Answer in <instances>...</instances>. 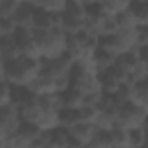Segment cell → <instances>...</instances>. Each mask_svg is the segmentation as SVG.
<instances>
[{
    "label": "cell",
    "mask_w": 148,
    "mask_h": 148,
    "mask_svg": "<svg viewBox=\"0 0 148 148\" xmlns=\"http://www.w3.org/2000/svg\"><path fill=\"white\" fill-rule=\"evenodd\" d=\"M42 71V58L18 56L12 59H2V80H9L12 86H30Z\"/></svg>",
    "instance_id": "cell-1"
},
{
    "label": "cell",
    "mask_w": 148,
    "mask_h": 148,
    "mask_svg": "<svg viewBox=\"0 0 148 148\" xmlns=\"http://www.w3.org/2000/svg\"><path fill=\"white\" fill-rule=\"evenodd\" d=\"M75 59H73L68 52L58 56V58H51V59H42V71L40 75L51 79L56 82L58 91H64L66 87H70V75L75 66Z\"/></svg>",
    "instance_id": "cell-2"
},
{
    "label": "cell",
    "mask_w": 148,
    "mask_h": 148,
    "mask_svg": "<svg viewBox=\"0 0 148 148\" xmlns=\"http://www.w3.org/2000/svg\"><path fill=\"white\" fill-rule=\"evenodd\" d=\"M33 32H35V38H37L42 59L58 58V56H61V54L66 52L68 35L63 32V28H54V30L33 28Z\"/></svg>",
    "instance_id": "cell-3"
},
{
    "label": "cell",
    "mask_w": 148,
    "mask_h": 148,
    "mask_svg": "<svg viewBox=\"0 0 148 148\" xmlns=\"http://www.w3.org/2000/svg\"><path fill=\"white\" fill-rule=\"evenodd\" d=\"M63 16V32L66 35H73L77 32H82L86 28V21H87V7L77 0H68L66 7L61 12Z\"/></svg>",
    "instance_id": "cell-4"
},
{
    "label": "cell",
    "mask_w": 148,
    "mask_h": 148,
    "mask_svg": "<svg viewBox=\"0 0 148 148\" xmlns=\"http://www.w3.org/2000/svg\"><path fill=\"white\" fill-rule=\"evenodd\" d=\"M99 44L113 51L117 56L138 47V28L134 30H117L112 35L99 37Z\"/></svg>",
    "instance_id": "cell-5"
},
{
    "label": "cell",
    "mask_w": 148,
    "mask_h": 148,
    "mask_svg": "<svg viewBox=\"0 0 148 148\" xmlns=\"http://www.w3.org/2000/svg\"><path fill=\"white\" fill-rule=\"evenodd\" d=\"M146 115H148V112L143 106H139L136 101L129 99L120 106V110L117 113V119H115V125H120L124 129L141 127L145 124Z\"/></svg>",
    "instance_id": "cell-6"
},
{
    "label": "cell",
    "mask_w": 148,
    "mask_h": 148,
    "mask_svg": "<svg viewBox=\"0 0 148 148\" xmlns=\"http://www.w3.org/2000/svg\"><path fill=\"white\" fill-rule=\"evenodd\" d=\"M21 122H23L21 110L14 103L0 106V139H5V138L12 136L19 129Z\"/></svg>",
    "instance_id": "cell-7"
},
{
    "label": "cell",
    "mask_w": 148,
    "mask_h": 148,
    "mask_svg": "<svg viewBox=\"0 0 148 148\" xmlns=\"http://www.w3.org/2000/svg\"><path fill=\"white\" fill-rule=\"evenodd\" d=\"M96 124L92 122H80L68 129L70 132V146H91L96 136Z\"/></svg>",
    "instance_id": "cell-8"
},
{
    "label": "cell",
    "mask_w": 148,
    "mask_h": 148,
    "mask_svg": "<svg viewBox=\"0 0 148 148\" xmlns=\"http://www.w3.org/2000/svg\"><path fill=\"white\" fill-rule=\"evenodd\" d=\"M12 37H14L21 54L32 56V58H40V49H38L33 28H18Z\"/></svg>",
    "instance_id": "cell-9"
},
{
    "label": "cell",
    "mask_w": 148,
    "mask_h": 148,
    "mask_svg": "<svg viewBox=\"0 0 148 148\" xmlns=\"http://www.w3.org/2000/svg\"><path fill=\"white\" fill-rule=\"evenodd\" d=\"M61 25H63L61 12H54V11H45V9L35 7V28L54 30V28H61Z\"/></svg>",
    "instance_id": "cell-10"
},
{
    "label": "cell",
    "mask_w": 148,
    "mask_h": 148,
    "mask_svg": "<svg viewBox=\"0 0 148 148\" xmlns=\"http://www.w3.org/2000/svg\"><path fill=\"white\" fill-rule=\"evenodd\" d=\"M115 61H117V54L113 51H110L108 47L101 45V44L94 49V52L91 56V64H92V68L98 73L103 71V70H106V68H110Z\"/></svg>",
    "instance_id": "cell-11"
},
{
    "label": "cell",
    "mask_w": 148,
    "mask_h": 148,
    "mask_svg": "<svg viewBox=\"0 0 148 148\" xmlns=\"http://www.w3.org/2000/svg\"><path fill=\"white\" fill-rule=\"evenodd\" d=\"M18 28H35V5L33 4H21L12 16Z\"/></svg>",
    "instance_id": "cell-12"
},
{
    "label": "cell",
    "mask_w": 148,
    "mask_h": 148,
    "mask_svg": "<svg viewBox=\"0 0 148 148\" xmlns=\"http://www.w3.org/2000/svg\"><path fill=\"white\" fill-rule=\"evenodd\" d=\"M84 122V113H82V108H61L59 110V125L70 129L73 125H77Z\"/></svg>",
    "instance_id": "cell-13"
},
{
    "label": "cell",
    "mask_w": 148,
    "mask_h": 148,
    "mask_svg": "<svg viewBox=\"0 0 148 148\" xmlns=\"http://www.w3.org/2000/svg\"><path fill=\"white\" fill-rule=\"evenodd\" d=\"M61 96V105L63 108H82L84 106V94L79 92L73 87H66L64 91H59Z\"/></svg>",
    "instance_id": "cell-14"
},
{
    "label": "cell",
    "mask_w": 148,
    "mask_h": 148,
    "mask_svg": "<svg viewBox=\"0 0 148 148\" xmlns=\"http://www.w3.org/2000/svg\"><path fill=\"white\" fill-rule=\"evenodd\" d=\"M64 148L70 146V132L66 127L58 125L49 131V148Z\"/></svg>",
    "instance_id": "cell-15"
},
{
    "label": "cell",
    "mask_w": 148,
    "mask_h": 148,
    "mask_svg": "<svg viewBox=\"0 0 148 148\" xmlns=\"http://www.w3.org/2000/svg\"><path fill=\"white\" fill-rule=\"evenodd\" d=\"M132 101H136L148 112V77L136 80L132 84Z\"/></svg>",
    "instance_id": "cell-16"
},
{
    "label": "cell",
    "mask_w": 148,
    "mask_h": 148,
    "mask_svg": "<svg viewBox=\"0 0 148 148\" xmlns=\"http://www.w3.org/2000/svg\"><path fill=\"white\" fill-rule=\"evenodd\" d=\"M21 56V51L14 40L12 35H5V37H0V58L2 59H12Z\"/></svg>",
    "instance_id": "cell-17"
},
{
    "label": "cell",
    "mask_w": 148,
    "mask_h": 148,
    "mask_svg": "<svg viewBox=\"0 0 148 148\" xmlns=\"http://www.w3.org/2000/svg\"><path fill=\"white\" fill-rule=\"evenodd\" d=\"M110 136H112V146H117V148L131 146L129 129H124V127H120V125H113V127L110 129Z\"/></svg>",
    "instance_id": "cell-18"
},
{
    "label": "cell",
    "mask_w": 148,
    "mask_h": 148,
    "mask_svg": "<svg viewBox=\"0 0 148 148\" xmlns=\"http://www.w3.org/2000/svg\"><path fill=\"white\" fill-rule=\"evenodd\" d=\"M129 9L134 14L136 21H138V26L148 25V0H134Z\"/></svg>",
    "instance_id": "cell-19"
},
{
    "label": "cell",
    "mask_w": 148,
    "mask_h": 148,
    "mask_svg": "<svg viewBox=\"0 0 148 148\" xmlns=\"http://www.w3.org/2000/svg\"><path fill=\"white\" fill-rule=\"evenodd\" d=\"M115 21H117L119 30H134V28H138V21H136L134 14L131 12V9H125V11L115 14Z\"/></svg>",
    "instance_id": "cell-20"
},
{
    "label": "cell",
    "mask_w": 148,
    "mask_h": 148,
    "mask_svg": "<svg viewBox=\"0 0 148 148\" xmlns=\"http://www.w3.org/2000/svg\"><path fill=\"white\" fill-rule=\"evenodd\" d=\"M68 0H33V5L38 9H45V11H54V12H63V9L66 7Z\"/></svg>",
    "instance_id": "cell-21"
},
{
    "label": "cell",
    "mask_w": 148,
    "mask_h": 148,
    "mask_svg": "<svg viewBox=\"0 0 148 148\" xmlns=\"http://www.w3.org/2000/svg\"><path fill=\"white\" fill-rule=\"evenodd\" d=\"M132 2H134V0H105L103 5H105V9H106L108 14H113L115 16V14L129 9Z\"/></svg>",
    "instance_id": "cell-22"
},
{
    "label": "cell",
    "mask_w": 148,
    "mask_h": 148,
    "mask_svg": "<svg viewBox=\"0 0 148 148\" xmlns=\"http://www.w3.org/2000/svg\"><path fill=\"white\" fill-rule=\"evenodd\" d=\"M19 5V0H0V18H12Z\"/></svg>",
    "instance_id": "cell-23"
},
{
    "label": "cell",
    "mask_w": 148,
    "mask_h": 148,
    "mask_svg": "<svg viewBox=\"0 0 148 148\" xmlns=\"http://www.w3.org/2000/svg\"><path fill=\"white\" fill-rule=\"evenodd\" d=\"M12 103V84L9 80L0 82V106Z\"/></svg>",
    "instance_id": "cell-24"
},
{
    "label": "cell",
    "mask_w": 148,
    "mask_h": 148,
    "mask_svg": "<svg viewBox=\"0 0 148 148\" xmlns=\"http://www.w3.org/2000/svg\"><path fill=\"white\" fill-rule=\"evenodd\" d=\"M129 138H131V146H145L146 141V131L145 127H134L129 129Z\"/></svg>",
    "instance_id": "cell-25"
},
{
    "label": "cell",
    "mask_w": 148,
    "mask_h": 148,
    "mask_svg": "<svg viewBox=\"0 0 148 148\" xmlns=\"http://www.w3.org/2000/svg\"><path fill=\"white\" fill-rule=\"evenodd\" d=\"M16 30H18V26L12 18H0V37L14 35Z\"/></svg>",
    "instance_id": "cell-26"
},
{
    "label": "cell",
    "mask_w": 148,
    "mask_h": 148,
    "mask_svg": "<svg viewBox=\"0 0 148 148\" xmlns=\"http://www.w3.org/2000/svg\"><path fill=\"white\" fill-rule=\"evenodd\" d=\"M148 45V25L138 26V47Z\"/></svg>",
    "instance_id": "cell-27"
},
{
    "label": "cell",
    "mask_w": 148,
    "mask_h": 148,
    "mask_svg": "<svg viewBox=\"0 0 148 148\" xmlns=\"http://www.w3.org/2000/svg\"><path fill=\"white\" fill-rule=\"evenodd\" d=\"M77 2H80L84 5H89V4H96V2H105V0H77Z\"/></svg>",
    "instance_id": "cell-28"
},
{
    "label": "cell",
    "mask_w": 148,
    "mask_h": 148,
    "mask_svg": "<svg viewBox=\"0 0 148 148\" xmlns=\"http://www.w3.org/2000/svg\"><path fill=\"white\" fill-rule=\"evenodd\" d=\"M143 127H145V131L148 132V115H146V119H145V124H143Z\"/></svg>",
    "instance_id": "cell-29"
},
{
    "label": "cell",
    "mask_w": 148,
    "mask_h": 148,
    "mask_svg": "<svg viewBox=\"0 0 148 148\" xmlns=\"http://www.w3.org/2000/svg\"><path fill=\"white\" fill-rule=\"evenodd\" d=\"M19 2H21V4H32L33 0H19Z\"/></svg>",
    "instance_id": "cell-30"
}]
</instances>
